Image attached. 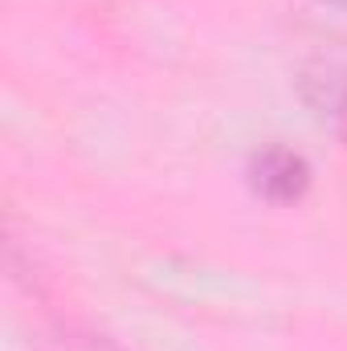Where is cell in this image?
<instances>
[{"label": "cell", "mask_w": 347, "mask_h": 351, "mask_svg": "<svg viewBox=\"0 0 347 351\" xmlns=\"http://www.w3.org/2000/svg\"><path fill=\"white\" fill-rule=\"evenodd\" d=\"M250 184L270 204H294L311 188V164L302 152L270 143V147L254 152V160H250Z\"/></svg>", "instance_id": "cell-1"}, {"label": "cell", "mask_w": 347, "mask_h": 351, "mask_svg": "<svg viewBox=\"0 0 347 351\" xmlns=\"http://www.w3.org/2000/svg\"><path fill=\"white\" fill-rule=\"evenodd\" d=\"M302 98L307 106L331 123L335 131L347 127V66L339 62H315L302 70Z\"/></svg>", "instance_id": "cell-2"}, {"label": "cell", "mask_w": 347, "mask_h": 351, "mask_svg": "<svg viewBox=\"0 0 347 351\" xmlns=\"http://www.w3.org/2000/svg\"><path fill=\"white\" fill-rule=\"evenodd\" d=\"M49 343H53V351H119L106 335H98L90 327H78V323H58Z\"/></svg>", "instance_id": "cell-3"}, {"label": "cell", "mask_w": 347, "mask_h": 351, "mask_svg": "<svg viewBox=\"0 0 347 351\" xmlns=\"http://www.w3.org/2000/svg\"><path fill=\"white\" fill-rule=\"evenodd\" d=\"M323 4H331V8H339V12H347V0H323Z\"/></svg>", "instance_id": "cell-4"}]
</instances>
